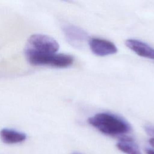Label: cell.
<instances>
[{
  "label": "cell",
  "mask_w": 154,
  "mask_h": 154,
  "mask_svg": "<svg viewBox=\"0 0 154 154\" xmlns=\"http://www.w3.org/2000/svg\"><path fill=\"white\" fill-rule=\"evenodd\" d=\"M88 122L103 134L109 135H122L131 131L130 125L116 115L101 112L88 119Z\"/></svg>",
  "instance_id": "cell-1"
},
{
  "label": "cell",
  "mask_w": 154,
  "mask_h": 154,
  "mask_svg": "<svg viewBox=\"0 0 154 154\" xmlns=\"http://www.w3.org/2000/svg\"><path fill=\"white\" fill-rule=\"evenodd\" d=\"M25 54L28 62L34 66L49 65L56 67H66L73 64V57L64 54H40L25 49Z\"/></svg>",
  "instance_id": "cell-2"
},
{
  "label": "cell",
  "mask_w": 154,
  "mask_h": 154,
  "mask_svg": "<svg viewBox=\"0 0 154 154\" xmlns=\"http://www.w3.org/2000/svg\"><path fill=\"white\" fill-rule=\"evenodd\" d=\"M59 49L58 43L53 38L43 34H33L28 39L25 49L40 54H55Z\"/></svg>",
  "instance_id": "cell-3"
},
{
  "label": "cell",
  "mask_w": 154,
  "mask_h": 154,
  "mask_svg": "<svg viewBox=\"0 0 154 154\" xmlns=\"http://www.w3.org/2000/svg\"><path fill=\"white\" fill-rule=\"evenodd\" d=\"M63 31L67 41L75 48H82L88 39L87 34L76 26L65 25L63 26Z\"/></svg>",
  "instance_id": "cell-4"
},
{
  "label": "cell",
  "mask_w": 154,
  "mask_h": 154,
  "mask_svg": "<svg viewBox=\"0 0 154 154\" xmlns=\"http://www.w3.org/2000/svg\"><path fill=\"white\" fill-rule=\"evenodd\" d=\"M90 49L96 55L106 56L117 52L116 46L111 42L99 38H92L88 42Z\"/></svg>",
  "instance_id": "cell-5"
},
{
  "label": "cell",
  "mask_w": 154,
  "mask_h": 154,
  "mask_svg": "<svg viewBox=\"0 0 154 154\" xmlns=\"http://www.w3.org/2000/svg\"><path fill=\"white\" fill-rule=\"evenodd\" d=\"M125 44L137 55L154 60V48L148 44L136 39H128L126 40Z\"/></svg>",
  "instance_id": "cell-6"
},
{
  "label": "cell",
  "mask_w": 154,
  "mask_h": 154,
  "mask_svg": "<svg viewBox=\"0 0 154 154\" xmlns=\"http://www.w3.org/2000/svg\"><path fill=\"white\" fill-rule=\"evenodd\" d=\"M0 137L2 141L7 144H16L25 141L26 135L12 129L4 128L0 132Z\"/></svg>",
  "instance_id": "cell-7"
},
{
  "label": "cell",
  "mask_w": 154,
  "mask_h": 154,
  "mask_svg": "<svg viewBox=\"0 0 154 154\" xmlns=\"http://www.w3.org/2000/svg\"><path fill=\"white\" fill-rule=\"evenodd\" d=\"M116 147L126 154H141L138 146L130 137H121L119 141L116 144Z\"/></svg>",
  "instance_id": "cell-8"
},
{
  "label": "cell",
  "mask_w": 154,
  "mask_h": 154,
  "mask_svg": "<svg viewBox=\"0 0 154 154\" xmlns=\"http://www.w3.org/2000/svg\"><path fill=\"white\" fill-rule=\"evenodd\" d=\"M144 130L147 134L154 138V126L151 125H146L144 126Z\"/></svg>",
  "instance_id": "cell-9"
},
{
  "label": "cell",
  "mask_w": 154,
  "mask_h": 154,
  "mask_svg": "<svg viewBox=\"0 0 154 154\" xmlns=\"http://www.w3.org/2000/svg\"><path fill=\"white\" fill-rule=\"evenodd\" d=\"M146 154H154V150L151 149H146L145 150Z\"/></svg>",
  "instance_id": "cell-10"
},
{
  "label": "cell",
  "mask_w": 154,
  "mask_h": 154,
  "mask_svg": "<svg viewBox=\"0 0 154 154\" xmlns=\"http://www.w3.org/2000/svg\"><path fill=\"white\" fill-rule=\"evenodd\" d=\"M149 143L150 144L153 146L154 147V138H151L150 140H149Z\"/></svg>",
  "instance_id": "cell-11"
},
{
  "label": "cell",
  "mask_w": 154,
  "mask_h": 154,
  "mask_svg": "<svg viewBox=\"0 0 154 154\" xmlns=\"http://www.w3.org/2000/svg\"><path fill=\"white\" fill-rule=\"evenodd\" d=\"M72 154H81V153H73Z\"/></svg>",
  "instance_id": "cell-12"
}]
</instances>
